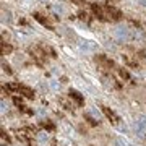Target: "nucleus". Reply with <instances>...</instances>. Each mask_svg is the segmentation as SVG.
<instances>
[{
  "label": "nucleus",
  "instance_id": "f257e3e1",
  "mask_svg": "<svg viewBox=\"0 0 146 146\" xmlns=\"http://www.w3.org/2000/svg\"><path fill=\"white\" fill-rule=\"evenodd\" d=\"M94 63H96V67H98V70L101 73H110V72H114V68H115V63L107 55H102V54H98L94 57Z\"/></svg>",
  "mask_w": 146,
  "mask_h": 146
},
{
  "label": "nucleus",
  "instance_id": "f03ea898",
  "mask_svg": "<svg viewBox=\"0 0 146 146\" xmlns=\"http://www.w3.org/2000/svg\"><path fill=\"white\" fill-rule=\"evenodd\" d=\"M104 8V18L106 21H120L122 20V11L119 8H115L114 5H102Z\"/></svg>",
  "mask_w": 146,
  "mask_h": 146
},
{
  "label": "nucleus",
  "instance_id": "7ed1b4c3",
  "mask_svg": "<svg viewBox=\"0 0 146 146\" xmlns=\"http://www.w3.org/2000/svg\"><path fill=\"white\" fill-rule=\"evenodd\" d=\"M34 20L36 21H39L42 26H46L47 29H50V31H55V28H54V23L50 21V18L49 16H46V15H41V13H34Z\"/></svg>",
  "mask_w": 146,
  "mask_h": 146
},
{
  "label": "nucleus",
  "instance_id": "20e7f679",
  "mask_svg": "<svg viewBox=\"0 0 146 146\" xmlns=\"http://www.w3.org/2000/svg\"><path fill=\"white\" fill-rule=\"evenodd\" d=\"M33 128H21V130H18V138H20L21 141H25L26 145H31V138H33Z\"/></svg>",
  "mask_w": 146,
  "mask_h": 146
},
{
  "label": "nucleus",
  "instance_id": "39448f33",
  "mask_svg": "<svg viewBox=\"0 0 146 146\" xmlns=\"http://www.w3.org/2000/svg\"><path fill=\"white\" fill-rule=\"evenodd\" d=\"M101 109H102L104 115H106V117H107V119L110 120V122H112V123H114V125H117V123H119L120 117H119L117 114H115V112H114L112 109H109V107H106V106H101Z\"/></svg>",
  "mask_w": 146,
  "mask_h": 146
},
{
  "label": "nucleus",
  "instance_id": "423d86ee",
  "mask_svg": "<svg viewBox=\"0 0 146 146\" xmlns=\"http://www.w3.org/2000/svg\"><path fill=\"white\" fill-rule=\"evenodd\" d=\"M91 10H93V13H94V16L98 18V20H101V21H106V18H104V8H102V5H99V3H91Z\"/></svg>",
  "mask_w": 146,
  "mask_h": 146
},
{
  "label": "nucleus",
  "instance_id": "0eeeda50",
  "mask_svg": "<svg viewBox=\"0 0 146 146\" xmlns=\"http://www.w3.org/2000/svg\"><path fill=\"white\" fill-rule=\"evenodd\" d=\"M68 98L75 101V102H76V106H80V107L84 104V98L78 93V91H75V89H70V93H68Z\"/></svg>",
  "mask_w": 146,
  "mask_h": 146
},
{
  "label": "nucleus",
  "instance_id": "6e6552de",
  "mask_svg": "<svg viewBox=\"0 0 146 146\" xmlns=\"http://www.w3.org/2000/svg\"><path fill=\"white\" fill-rule=\"evenodd\" d=\"M18 93L23 94V96H25V98H28V99H34V91H33L31 88L25 86V84H20V88H18Z\"/></svg>",
  "mask_w": 146,
  "mask_h": 146
},
{
  "label": "nucleus",
  "instance_id": "1a4fd4ad",
  "mask_svg": "<svg viewBox=\"0 0 146 146\" xmlns=\"http://www.w3.org/2000/svg\"><path fill=\"white\" fill-rule=\"evenodd\" d=\"M0 49H2V55H8V54H11V50H13L11 44L10 42H7L5 39L0 42Z\"/></svg>",
  "mask_w": 146,
  "mask_h": 146
},
{
  "label": "nucleus",
  "instance_id": "9d476101",
  "mask_svg": "<svg viewBox=\"0 0 146 146\" xmlns=\"http://www.w3.org/2000/svg\"><path fill=\"white\" fill-rule=\"evenodd\" d=\"M123 60H125V63L128 65V67L140 68V63H138V60H136V55H135V58H131V55H123Z\"/></svg>",
  "mask_w": 146,
  "mask_h": 146
},
{
  "label": "nucleus",
  "instance_id": "9b49d317",
  "mask_svg": "<svg viewBox=\"0 0 146 146\" xmlns=\"http://www.w3.org/2000/svg\"><path fill=\"white\" fill-rule=\"evenodd\" d=\"M39 125H41L42 128H46V130H50V131L55 130V125H54V123L50 122V120H42V122L39 123Z\"/></svg>",
  "mask_w": 146,
  "mask_h": 146
},
{
  "label": "nucleus",
  "instance_id": "f8f14e48",
  "mask_svg": "<svg viewBox=\"0 0 146 146\" xmlns=\"http://www.w3.org/2000/svg\"><path fill=\"white\" fill-rule=\"evenodd\" d=\"M117 72H119V76H120V78H122V80H125V81H130V80H131L130 73L127 72L125 68H119Z\"/></svg>",
  "mask_w": 146,
  "mask_h": 146
},
{
  "label": "nucleus",
  "instance_id": "ddd939ff",
  "mask_svg": "<svg viewBox=\"0 0 146 146\" xmlns=\"http://www.w3.org/2000/svg\"><path fill=\"white\" fill-rule=\"evenodd\" d=\"M78 16H80V20L86 21V23H88V21H89V15H88V13H86V11H80V13H78Z\"/></svg>",
  "mask_w": 146,
  "mask_h": 146
},
{
  "label": "nucleus",
  "instance_id": "4468645a",
  "mask_svg": "<svg viewBox=\"0 0 146 146\" xmlns=\"http://www.w3.org/2000/svg\"><path fill=\"white\" fill-rule=\"evenodd\" d=\"M86 120H88V123H89V125H93V127L98 125V122H96V120H94L93 117H89V115H86Z\"/></svg>",
  "mask_w": 146,
  "mask_h": 146
},
{
  "label": "nucleus",
  "instance_id": "2eb2a0df",
  "mask_svg": "<svg viewBox=\"0 0 146 146\" xmlns=\"http://www.w3.org/2000/svg\"><path fill=\"white\" fill-rule=\"evenodd\" d=\"M2 141H3V143H5V141H7V143H10V136L7 135L3 130H2Z\"/></svg>",
  "mask_w": 146,
  "mask_h": 146
},
{
  "label": "nucleus",
  "instance_id": "dca6fc26",
  "mask_svg": "<svg viewBox=\"0 0 146 146\" xmlns=\"http://www.w3.org/2000/svg\"><path fill=\"white\" fill-rule=\"evenodd\" d=\"M72 3H75V5H84L86 0H72Z\"/></svg>",
  "mask_w": 146,
  "mask_h": 146
},
{
  "label": "nucleus",
  "instance_id": "f3484780",
  "mask_svg": "<svg viewBox=\"0 0 146 146\" xmlns=\"http://www.w3.org/2000/svg\"><path fill=\"white\" fill-rule=\"evenodd\" d=\"M2 67H3V72H7L8 75H11V70H10V67H8L7 63H2Z\"/></svg>",
  "mask_w": 146,
  "mask_h": 146
}]
</instances>
